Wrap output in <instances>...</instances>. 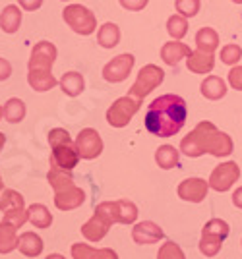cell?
<instances>
[{
    "instance_id": "obj_1",
    "label": "cell",
    "mask_w": 242,
    "mask_h": 259,
    "mask_svg": "<svg viewBox=\"0 0 242 259\" xmlns=\"http://www.w3.org/2000/svg\"><path fill=\"white\" fill-rule=\"evenodd\" d=\"M188 118L186 101L167 93L151 101L145 112V128L157 138H171L184 128Z\"/></svg>"
},
{
    "instance_id": "obj_2",
    "label": "cell",
    "mask_w": 242,
    "mask_h": 259,
    "mask_svg": "<svg viewBox=\"0 0 242 259\" xmlns=\"http://www.w3.org/2000/svg\"><path fill=\"white\" fill-rule=\"evenodd\" d=\"M234 149L229 134L217 130V126L209 120L199 122L196 128L180 141V151L188 157H201V155H213V157H229Z\"/></svg>"
},
{
    "instance_id": "obj_3",
    "label": "cell",
    "mask_w": 242,
    "mask_h": 259,
    "mask_svg": "<svg viewBox=\"0 0 242 259\" xmlns=\"http://www.w3.org/2000/svg\"><path fill=\"white\" fill-rule=\"evenodd\" d=\"M49 145H51V164L64 170H74L79 162V153L76 149V141H72L68 130L55 128L49 132Z\"/></svg>"
},
{
    "instance_id": "obj_4",
    "label": "cell",
    "mask_w": 242,
    "mask_h": 259,
    "mask_svg": "<svg viewBox=\"0 0 242 259\" xmlns=\"http://www.w3.org/2000/svg\"><path fill=\"white\" fill-rule=\"evenodd\" d=\"M231 232L229 223L223 219H211L201 228V238H199V251L206 257H215L223 248V242L227 240Z\"/></svg>"
},
{
    "instance_id": "obj_5",
    "label": "cell",
    "mask_w": 242,
    "mask_h": 259,
    "mask_svg": "<svg viewBox=\"0 0 242 259\" xmlns=\"http://www.w3.org/2000/svg\"><path fill=\"white\" fill-rule=\"evenodd\" d=\"M97 213L105 217L110 225H134L138 219V207L128 199H114V201H103L95 209Z\"/></svg>"
},
{
    "instance_id": "obj_6",
    "label": "cell",
    "mask_w": 242,
    "mask_h": 259,
    "mask_svg": "<svg viewBox=\"0 0 242 259\" xmlns=\"http://www.w3.org/2000/svg\"><path fill=\"white\" fill-rule=\"evenodd\" d=\"M62 20L68 23V27L77 35H91L97 29V18L88 6L82 4H70L62 10Z\"/></svg>"
},
{
    "instance_id": "obj_7",
    "label": "cell",
    "mask_w": 242,
    "mask_h": 259,
    "mask_svg": "<svg viewBox=\"0 0 242 259\" xmlns=\"http://www.w3.org/2000/svg\"><path fill=\"white\" fill-rule=\"evenodd\" d=\"M0 211L6 221H10L12 225L22 228L27 223V209L23 203V195L16 190H2L0 192Z\"/></svg>"
},
{
    "instance_id": "obj_8",
    "label": "cell",
    "mask_w": 242,
    "mask_h": 259,
    "mask_svg": "<svg viewBox=\"0 0 242 259\" xmlns=\"http://www.w3.org/2000/svg\"><path fill=\"white\" fill-rule=\"evenodd\" d=\"M163 79H165V72H163L159 66L145 64L142 70H140V74L136 77L134 85L130 87V93H128V95H132V97L143 101L153 89H157V87L163 83Z\"/></svg>"
},
{
    "instance_id": "obj_9",
    "label": "cell",
    "mask_w": 242,
    "mask_h": 259,
    "mask_svg": "<svg viewBox=\"0 0 242 259\" xmlns=\"http://www.w3.org/2000/svg\"><path fill=\"white\" fill-rule=\"evenodd\" d=\"M140 107H142V101L132 97V95L116 99L107 110V122L112 128H124L130 124V120L136 116Z\"/></svg>"
},
{
    "instance_id": "obj_10",
    "label": "cell",
    "mask_w": 242,
    "mask_h": 259,
    "mask_svg": "<svg viewBox=\"0 0 242 259\" xmlns=\"http://www.w3.org/2000/svg\"><path fill=\"white\" fill-rule=\"evenodd\" d=\"M56 54H58V51L51 41H39L33 47L29 64H27L29 74H53Z\"/></svg>"
},
{
    "instance_id": "obj_11",
    "label": "cell",
    "mask_w": 242,
    "mask_h": 259,
    "mask_svg": "<svg viewBox=\"0 0 242 259\" xmlns=\"http://www.w3.org/2000/svg\"><path fill=\"white\" fill-rule=\"evenodd\" d=\"M238 178H240V166L234 161H227L213 168L208 182L209 188L215 192H229Z\"/></svg>"
},
{
    "instance_id": "obj_12",
    "label": "cell",
    "mask_w": 242,
    "mask_h": 259,
    "mask_svg": "<svg viewBox=\"0 0 242 259\" xmlns=\"http://www.w3.org/2000/svg\"><path fill=\"white\" fill-rule=\"evenodd\" d=\"M134 64H136L134 54H130V53L118 54V56H114L110 62L105 64V68H103V77H105L109 83H120V81H124L126 77L130 76Z\"/></svg>"
},
{
    "instance_id": "obj_13",
    "label": "cell",
    "mask_w": 242,
    "mask_h": 259,
    "mask_svg": "<svg viewBox=\"0 0 242 259\" xmlns=\"http://www.w3.org/2000/svg\"><path fill=\"white\" fill-rule=\"evenodd\" d=\"M76 149L79 153V157L86 161L97 159L103 153V140H101L99 132L93 128L82 130L76 138Z\"/></svg>"
},
{
    "instance_id": "obj_14",
    "label": "cell",
    "mask_w": 242,
    "mask_h": 259,
    "mask_svg": "<svg viewBox=\"0 0 242 259\" xmlns=\"http://www.w3.org/2000/svg\"><path fill=\"white\" fill-rule=\"evenodd\" d=\"M84 201H86V192L77 188L74 182L55 190V205L60 211H74Z\"/></svg>"
},
{
    "instance_id": "obj_15",
    "label": "cell",
    "mask_w": 242,
    "mask_h": 259,
    "mask_svg": "<svg viewBox=\"0 0 242 259\" xmlns=\"http://www.w3.org/2000/svg\"><path fill=\"white\" fill-rule=\"evenodd\" d=\"M209 182H206L204 178H186L178 184L176 194L180 199L190 201V203H201L208 195Z\"/></svg>"
},
{
    "instance_id": "obj_16",
    "label": "cell",
    "mask_w": 242,
    "mask_h": 259,
    "mask_svg": "<svg viewBox=\"0 0 242 259\" xmlns=\"http://www.w3.org/2000/svg\"><path fill=\"white\" fill-rule=\"evenodd\" d=\"M165 236L163 228L155 225L153 221H142L132 228V238L136 244L140 246H149V244H157L161 238Z\"/></svg>"
},
{
    "instance_id": "obj_17",
    "label": "cell",
    "mask_w": 242,
    "mask_h": 259,
    "mask_svg": "<svg viewBox=\"0 0 242 259\" xmlns=\"http://www.w3.org/2000/svg\"><path fill=\"white\" fill-rule=\"evenodd\" d=\"M109 228H110L109 221L101 215V213L95 211L93 217L82 227V234H84V238H86L88 242H99V240H103V238L107 236Z\"/></svg>"
},
{
    "instance_id": "obj_18",
    "label": "cell",
    "mask_w": 242,
    "mask_h": 259,
    "mask_svg": "<svg viewBox=\"0 0 242 259\" xmlns=\"http://www.w3.org/2000/svg\"><path fill=\"white\" fill-rule=\"evenodd\" d=\"M72 257L74 259H118V253L110 248H91L88 244H72Z\"/></svg>"
},
{
    "instance_id": "obj_19",
    "label": "cell",
    "mask_w": 242,
    "mask_h": 259,
    "mask_svg": "<svg viewBox=\"0 0 242 259\" xmlns=\"http://www.w3.org/2000/svg\"><path fill=\"white\" fill-rule=\"evenodd\" d=\"M186 66L192 74H209L215 66V56L213 53H204V51L196 49L186 58Z\"/></svg>"
},
{
    "instance_id": "obj_20",
    "label": "cell",
    "mask_w": 242,
    "mask_h": 259,
    "mask_svg": "<svg viewBox=\"0 0 242 259\" xmlns=\"http://www.w3.org/2000/svg\"><path fill=\"white\" fill-rule=\"evenodd\" d=\"M192 54L190 51V47L184 43H180V41H169L161 47V58H163V62L169 66H178V62L182 60V58H188Z\"/></svg>"
},
{
    "instance_id": "obj_21",
    "label": "cell",
    "mask_w": 242,
    "mask_h": 259,
    "mask_svg": "<svg viewBox=\"0 0 242 259\" xmlns=\"http://www.w3.org/2000/svg\"><path fill=\"white\" fill-rule=\"evenodd\" d=\"M18 249V227L10 221H0V253H10Z\"/></svg>"
},
{
    "instance_id": "obj_22",
    "label": "cell",
    "mask_w": 242,
    "mask_h": 259,
    "mask_svg": "<svg viewBox=\"0 0 242 259\" xmlns=\"http://www.w3.org/2000/svg\"><path fill=\"white\" fill-rule=\"evenodd\" d=\"M199 89H201V95L209 101H219L227 95V83L219 76H208L201 81Z\"/></svg>"
},
{
    "instance_id": "obj_23",
    "label": "cell",
    "mask_w": 242,
    "mask_h": 259,
    "mask_svg": "<svg viewBox=\"0 0 242 259\" xmlns=\"http://www.w3.org/2000/svg\"><path fill=\"white\" fill-rule=\"evenodd\" d=\"M18 249L25 257H37L43 251V240L35 232H23L18 238Z\"/></svg>"
},
{
    "instance_id": "obj_24",
    "label": "cell",
    "mask_w": 242,
    "mask_h": 259,
    "mask_svg": "<svg viewBox=\"0 0 242 259\" xmlns=\"http://www.w3.org/2000/svg\"><path fill=\"white\" fill-rule=\"evenodd\" d=\"M20 23H22V10L20 6L10 4L6 6L4 10L0 12V29L4 33H16L20 29Z\"/></svg>"
},
{
    "instance_id": "obj_25",
    "label": "cell",
    "mask_w": 242,
    "mask_h": 259,
    "mask_svg": "<svg viewBox=\"0 0 242 259\" xmlns=\"http://www.w3.org/2000/svg\"><path fill=\"white\" fill-rule=\"evenodd\" d=\"M58 85H60V89L66 93L68 97H77L79 93H84L86 81H84V76L79 72H66L64 76L58 79Z\"/></svg>"
},
{
    "instance_id": "obj_26",
    "label": "cell",
    "mask_w": 242,
    "mask_h": 259,
    "mask_svg": "<svg viewBox=\"0 0 242 259\" xmlns=\"http://www.w3.org/2000/svg\"><path fill=\"white\" fill-rule=\"evenodd\" d=\"M27 221L35 228H49L53 225V213L43 203H33L31 207H27Z\"/></svg>"
},
{
    "instance_id": "obj_27",
    "label": "cell",
    "mask_w": 242,
    "mask_h": 259,
    "mask_svg": "<svg viewBox=\"0 0 242 259\" xmlns=\"http://www.w3.org/2000/svg\"><path fill=\"white\" fill-rule=\"evenodd\" d=\"M155 162L159 164V168L171 170V168L178 166V162H180V153H178V149H175L173 145H161V147L155 151Z\"/></svg>"
},
{
    "instance_id": "obj_28",
    "label": "cell",
    "mask_w": 242,
    "mask_h": 259,
    "mask_svg": "<svg viewBox=\"0 0 242 259\" xmlns=\"http://www.w3.org/2000/svg\"><path fill=\"white\" fill-rule=\"evenodd\" d=\"M97 43L103 47V49H112L120 43V29L118 25L112 22L103 23L97 31Z\"/></svg>"
},
{
    "instance_id": "obj_29",
    "label": "cell",
    "mask_w": 242,
    "mask_h": 259,
    "mask_svg": "<svg viewBox=\"0 0 242 259\" xmlns=\"http://www.w3.org/2000/svg\"><path fill=\"white\" fill-rule=\"evenodd\" d=\"M196 47L204 53H215L219 49V33L213 27H201L196 33Z\"/></svg>"
},
{
    "instance_id": "obj_30",
    "label": "cell",
    "mask_w": 242,
    "mask_h": 259,
    "mask_svg": "<svg viewBox=\"0 0 242 259\" xmlns=\"http://www.w3.org/2000/svg\"><path fill=\"white\" fill-rule=\"evenodd\" d=\"M25 112H27V108H25V103H23L22 99L12 97L4 103V118H6V122H10V124L22 122L25 118Z\"/></svg>"
},
{
    "instance_id": "obj_31",
    "label": "cell",
    "mask_w": 242,
    "mask_h": 259,
    "mask_svg": "<svg viewBox=\"0 0 242 259\" xmlns=\"http://www.w3.org/2000/svg\"><path fill=\"white\" fill-rule=\"evenodd\" d=\"M27 83L31 85L33 91L43 93L58 85V79L53 74H27Z\"/></svg>"
},
{
    "instance_id": "obj_32",
    "label": "cell",
    "mask_w": 242,
    "mask_h": 259,
    "mask_svg": "<svg viewBox=\"0 0 242 259\" xmlns=\"http://www.w3.org/2000/svg\"><path fill=\"white\" fill-rule=\"evenodd\" d=\"M167 31H169V35H171L175 41H180L188 33V18L180 16V14L171 16V18L167 20Z\"/></svg>"
},
{
    "instance_id": "obj_33",
    "label": "cell",
    "mask_w": 242,
    "mask_h": 259,
    "mask_svg": "<svg viewBox=\"0 0 242 259\" xmlns=\"http://www.w3.org/2000/svg\"><path fill=\"white\" fill-rule=\"evenodd\" d=\"M242 58V49L238 45L229 43L221 49V62L227 66H236Z\"/></svg>"
},
{
    "instance_id": "obj_34",
    "label": "cell",
    "mask_w": 242,
    "mask_h": 259,
    "mask_svg": "<svg viewBox=\"0 0 242 259\" xmlns=\"http://www.w3.org/2000/svg\"><path fill=\"white\" fill-rule=\"evenodd\" d=\"M157 259H186L182 248L175 244V242H165L161 248H159V253H157Z\"/></svg>"
},
{
    "instance_id": "obj_35",
    "label": "cell",
    "mask_w": 242,
    "mask_h": 259,
    "mask_svg": "<svg viewBox=\"0 0 242 259\" xmlns=\"http://www.w3.org/2000/svg\"><path fill=\"white\" fill-rule=\"evenodd\" d=\"M175 8L184 18H194L199 12V0H176Z\"/></svg>"
},
{
    "instance_id": "obj_36",
    "label": "cell",
    "mask_w": 242,
    "mask_h": 259,
    "mask_svg": "<svg viewBox=\"0 0 242 259\" xmlns=\"http://www.w3.org/2000/svg\"><path fill=\"white\" fill-rule=\"evenodd\" d=\"M229 85L236 91H242V66H232L229 72Z\"/></svg>"
},
{
    "instance_id": "obj_37",
    "label": "cell",
    "mask_w": 242,
    "mask_h": 259,
    "mask_svg": "<svg viewBox=\"0 0 242 259\" xmlns=\"http://www.w3.org/2000/svg\"><path fill=\"white\" fill-rule=\"evenodd\" d=\"M118 2H120V6L124 8V10L140 12L147 6V2H149V0H118Z\"/></svg>"
},
{
    "instance_id": "obj_38",
    "label": "cell",
    "mask_w": 242,
    "mask_h": 259,
    "mask_svg": "<svg viewBox=\"0 0 242 259\" xmlns=\"http://www.w3.org/2000/svg\"><path fill=\"white\" fill-rule=\"evenodd\" d=\"M20 8H23L25 12H35L43 6V0H18Z\"/></svg>"
},
{
    "instance_id": "obj_39",
    "label": "cell",
    "mask_w": 242,
    "mask_h": 259,
    "mask_svg": "<svg viewBox=\"0 0 242 259\" xmlns=\"http://www.w3.org/2000/svg\"><path fill=\"white\" fill-rule=\"evenodd\" d=\"M10 76H12V64L6 58L0 56V81H6Z\"/></svg>"
},
{
    "instance_id": "obj_40",
    "label": "cell",
    "mask_w": 242,
    "mask_h": 259,
    "mask_svg": "<svg viewBox=\"0 0 242 259\" xmlns=\"http://www.w3.org/2000/svg\"><path fill=\"white\" fill-rule=\"evenodd\" d=\"M232 203H234V207L242 209V186L234 190V194H232Z\"/></svg>"
},
{
    "instance_id": "obj_41",
    "label": "cell",
    "mask_w": 242,
    "mask_h": 259,
    "mask_svg": "<svg viewBox=\"0 0 242 259\" xmlns=\"http://www.w3.org/2000/svg\"><path fill=\"white\" fill-rule=\"evenodd\" d=\"M47 259H66V257L60 255V253H51V255H47Z\"/></svg>"
},
{
    "instance_id": "obj_42",
    "label": "cell",
    "mask_w": 242,
    "mask_h": 259,
    "mask_svg": "<svg viewBox=\"0 0 242 259\" xmlns=\"http://www.w3.org/2000/svg\"><path fill=\"white\" fill-rule=\"evenodd\" d=\"M4 143H6V136L0 132V151H2V147H4Z\"/></svg>"
},
{
    "instance_id": "obj_43",
    "label": "cell",
    "mask_w": 242,
    "mask_h": 259,
    "mask_svg": "<svg viewBox=\"0 0 242 259\" xmlns=\"http://www.w3.org/2000/svg\"><path fill=\"white\" fill-rule=\"evenodd\" d=\"M4 190V182H2V176H0V192Z\"/></svg>"
},
{
    "instance_id": "obj_44",
    "label": "cell",
    "mask_w": 242,
    "mask_h": 259,
    "mask_svg": "<svg viewBox=\"0 0 242 259\" xmlns=\"http://www.w3.org/2000/svg\"><path fill=\"white\" fill-rule=\"evenodd\" d=\"M2 116H4V107H0V120H2Z\"/></svg>"
},
{
    "instance_id": "obj_45",
    "label": "cell",
    "mask_w": 242,
    "mask_h": 259,
    "mask_svg": "<svg viewBox=\"0 0 242 259\" xmlns=\"http://www.w3.org/2000/svg\"><path fill=\"white\" fill-rule=\"evenodd\" d=\"M231 2H234V4H242V0H231Z\"/></svg>"
},
{
    "instance_id": "obj_46",
    "label": "cell",
    "mask_w": 242,
    "mask_h": 259,
    "mask_svg": "<svg viewBox=\"0 0 242 259\" xmlns=\"http://www.w3.org/2000/svg\"><path fill=\"white\" fill-rule=\"evenodd\" d=\"M64 2H66V0H64Z\"/></svg>"
}]
</instances>
